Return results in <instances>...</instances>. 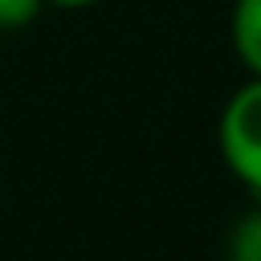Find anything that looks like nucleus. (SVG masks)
Wrapping results in <instances>:
<instances>
[{
  "instance_id": "nucleus-2",
  "label": "nucleus",
  "mask_w": 261,
  "mask_h": 261,
  "mask_svg": "<svg viewBox=\"0 0 261 261\" xmlns=\"http://www.w3.org/2000/svg\"><path fill=\"white\" fill-rule=\"evenodd\" d=\"M228 41H232L237 61L253 77H261V0H232Z\"/></svg>"
},
{
  "instance_id": "nucleus-3",
  "label": "nucleus",
  "mask_w": 261,
  "mask_h": 261,
  "mask_svg": "<svg viewBox=\"0 0 261 261\" xmlns=\"http://www.w3.org/2000/svg\"><path fill=\"white\" fill-rule=\"evenodd\" d=\"M228 261H261V208L245 212L228 232Z\"/></svg>"
},
{
  "instance_id": "nucleus-4",
  "label": "nucleus",
  "mask_w": 261,
  "mask_h": 261,
  "mask_svg": "<svg viewBox=\"0 0 261 261\" xmlns=\"http://www.w3.org/2000/svg\"><path fill=\"white\" fill-rule=\"evenodd\" d=\"M41 8V0H0V29H24L37 20Z\"/></svg>"
},
{
  "instance_id": "nucleus-1",
  "label": "nucleus",
  "mask_w": 261,
  "mask_h": 261,
  "mask_svg": "<svg viewBox=\"0 0 261 261\" xmlns=\"http://www.w3.org/2000/svg\"><path fill=\"white\" fill-rule=\"evenodd\" d=\"M216 147L232 179L261 200V77L249 73L228 94L216 122Z\"/></svg>"
},
{
  "instance_id": "nucleus-5",
  "label": "nucleus",
  "mask_w": 261,
  "mask_h": 261,
  "mask_svg": "<svg viewBox=\"0 0 261 261\" xmlns=\"http://www.w3.org/2000/svg\"><path fill=\"white\" fill-rule=\"evenodd\" d=\"M45 8H90V4H98V0H41Z\"/></svg>"
}]
</instances>
